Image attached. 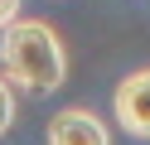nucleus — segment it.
<instances>
[{"label":"nucleus","instance_id":"obj_1","mask_svg":"<svg viewBox=\"0 0 150 145\" xmlns=\"http://www.w3.org/2000/svg\"><path fill=\"white\" fill-rule=\"evenodd\" d=\"M0 63L5 77L20 82L24 92H53L68 77V53L44 19H15L0 34Z\"/></svg>","mask_w":150,"mask_h":145},{"label":"nucleus","instance_id":"obj_2","mask_svg":"<svg viewBox=\"0 0 150 145\" xmlns=\"http://www.w3.org/2000/svg\"><path fill=\"white\" fill-rule=\"evenodd\" d=\"M111 106H116V121L126 135H140V140H150V68H140V73L121 77L116 97H111Z\"/></svg>","mask_w":150,"mask_h":145},{"label":"nucleus","instance_id":"obj_3","mask_svg":"<svg viewBox=\"0 0 150 145\" xmlns=\"http://www.w3.org/2000/svg\"><path fill=\"white\" fill-rule=\"evenodd\" d=\"M49 145H111V131L82 106H63L49 121Z\"/></svg>","mask_w":150,"mask_h":145},{"label":"nucleus","instance_id":"obj_4","mask_svg":"<svg viewBox=\"0 0 150 145\" xmlns=\"http://www.w3.org/2000/svg\"><path fill=\"white\" fill-rule=\"evenodd\" d=\"M15 126V92H10V82L0 77V135Z\"/></svg>","mask_w":150,"mask_h":145},{"label":"nucleus","instance_id":"obj_5","mask_svg":"<svg viewBox=\"0 0 150 145\" xmlns=\"http://www.w3.org/2000/svg\"><path fill=\"white\" fill-rule=\"evenodd\" d=\"M15 19H20V0H0V34H5Z\"/></svg>","mask_w":150,"mask_h":145}]
</instances>
